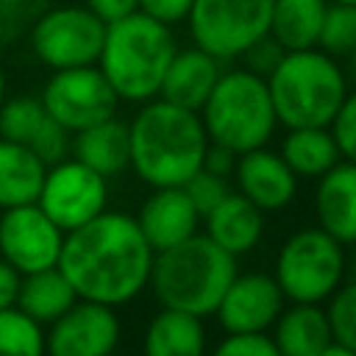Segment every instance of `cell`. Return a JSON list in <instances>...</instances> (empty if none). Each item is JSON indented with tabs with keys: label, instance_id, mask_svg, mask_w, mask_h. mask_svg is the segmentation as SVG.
<instances>
[{
	"label": "cell",
	"instance_id": "10",
	"mask_svg": "<svg viewBox=\"0 0 356 356\" xmlns=\"http://www.w3.org/2000/svg\"><path fill=\"white\" fill-rule=\"evenodd\" d=\"M39 100L47 117H53L70 134L114 117L120 106L117 92L97 64L53 70V75L42 86Z\"/></svg>",
	"mask_w": 356,
	"mask_h": 356
},
{
	"label": "cell",
	"instance_id": "25",
	"mask_svg": "<svg viewBox=\"0 0 356 356\" xmlns=\"http://www.w3.org/2000/svg\"><path fill=\"white\" fill-rule=\"evenodd\" d=\"M328 0H273L270 36L284 50L317 47V33Z\"/></svg>",
	"mask_w": 356,
	"mask_h": 356
},
{
	"label": "cell",
	"instance_id": "24",
	"mask_svg": "<svg viewBox=\"0 0 356 356\" xmlns=\"http://www.w3.org/2000/svg\"><path fill=\"white\" fill-rule=\"evenodd\" d=\"M75 300H78V295H75L72 284L67 281V275L58 270V264L36 270V273H25L19 278L17 306L42 325H50Z\"/></svg>",
	"mask_w": 356,
	"mask_h": 356
},
{
	"label": "cell",
	"instance_id": "42",
	"mask_svg": "<svg viewBox=\"0 0 356 356\" xmlns=\"http://www.w3.org/2000/svg\"><path fill=\"white\" fill-rule=\"evenodd\" d=\"M348 58H350V64H348V72H345V78L356 83V50H353V53H348Z\"/></svg>",
	"mask_w": 356,
	"mask_h": 356
},
{
	"label": "cell",
	"instance_id": "45",
	"mask_svg": "<svg viewBox=\"0 0 356 356\" xmlns=\"http://www.w3.org/2000/svg\"><path fill=\"white\" fill-rule=\"evenodd\" d=\"M31 3H39V0H31Z\"/></svg>",
	"mask_w": 356,
	"mask_h": 356
},
{
	"label": "cell",
	"instance_id": "13",
	"mask_svg": "<svg viewBox=\"0 0 356 356\" xmlns=\"http://www.w3.org/2000/svg\"><path fill=\"white\" fill-rule=\"evenodd\" d=\"M122 325L108 303L78 298L44 331V350L53 356H106L120 345Z\"/></svg>",
	"mask_w": 356,
	"mask_h": 356
},
{
	"label": "cell",
	"instance_id": "21",
	"mask_svg": "<svg viewBox=\"0 0 356 356\" xmlns=\"http://www.w3.org/2000/svg\"><path fill=\"white\" fill-rule=\"evenodd\" d=\"M273 342L286 356H323L331 345V325L320 303H292L275 317Z\"/></svg>",
	"mask_w": 356,
	"mask_h": 356
},
{
	"label": "cell",
	"instance_id": "5",
	"mask_svg": "<svg viewBox=\"0 0 356 356\" xmlns=\"http://www.w3.org/2000/svg\"><path fill=\"white\" fill-rule=\"evenodd\" d=\"M264 81L284 128H331L348 95L345 70L320 47L286 50Z\"/></svg>",
	"mask_w": 356,
	"mask_h": 356
},
{
	"label": "cell",
	"instance_id": "41",
	"mask_svg": "<svg viewBox=\"0 0 356 356\" xmlns=\"http://www.w3.org/2000/svg\"><path fill=\"white\" fill-rule=\"evenodd\" d=\"M353 248H356V245H353ZM345 278H348V281H356V250H353L350 259L345 256Z\"/></svg>",
	"mask_w": 356,
	"mask_h": 356
},
{
	"label": "cell",
	"instance_id": "28",
	"mask_svg": "<svg viewBox=\"0 0 356 356\" xmlns=\"http://www.w3.org/2000/svg\"><path fill=\"white\" fill-rule=\"evenodd\" d=\"M47 111L33 95H11L0 103V136L28 145L42 128Z\"/></svg>",
	"mask_w": 356,
	"mask_h": 356
},
{
	"label": "cell",
	"instance_id": "18",
	"mask_svg": "<svg viewBox=\"0 0 356 356\" xmlns=\"http://www.w3.org/2000/svg\"><path fill=\"white\" fill-rule=\"evenodd\" d=\"M222 61L211 53H206L203 47H186V50H175L161 86H159V97L170 100L181 108L189 111H200V106L206 103L209 92L214 89L217 78L222 75Z\"/></svg>",
	"mask_w": 356,
	"mask_h": 356
},
{
	"label": "cell",
	"instance_id": "37",
	"mask_svg": "<svg viewBox=\"0 0 356 356\" xmlns=\"http://www.w3.org/2000/svg\"><path fill=\"white\" fill-rule=\"evenodd\" d=\"M189 8H192V0H139V11L142 14L159 19L164 25H170V28L175 22H181V19H186Z\"/></svg>",
	"mask_w": 356,
	"mask_h": 356
},
{
	"label": "cell",
	"instance_id": "3",
	"mask_svg": "<svg viewBox=\"0 0 356 356\" xmlns=\"http://www.w3.org/2000/svg\"><path fill=\"white\" fill-rule=\"evenodd\" d=\"M178 44L170 25L142 14L139 8L106 22L97 67L120 100L145 103L159 97L161 78Z\"/></svg>",
	"mask_w": 356,
	"mask_h": 356
},
{
	"label": "cell",
	"instance_id": "9",
	"mask_svg": "<svg viewBox=\"0 0 356 356\" xmlns=\"http://www.w3.org/2000/svg\"><path fill=\"white\" fill-rule=\"evenodd\" d=\"M106 22L86 6H56L33 17L28 39L33 56L53 72L97 64Z\"/></svg>",
	"mask_w": 356,
	"mask_h": 356
},
{
	"label": "cell",
	"instance_id": "26",
	"mask_svg": "<svg viewBox=\"0 0 356 356\" xmlns=\"http://www.w3.org/2000/svg\"><path fill=\"white\" fill-rule=\"evenodd\" d=\"M289 134L281 142V156L298 178H320L334 167L342 153L331 128H286Z\"/></svg>",
	"mask_w": 356,
	"mask_h": 356
},
{
	"label": "cell",
	"instance_id": "36",
	"mask_svg": "<svg viewBox=\"0 0 356 356\" xmlns=\"http://www.w3.org/2000/svg\"><path fill=\"white\" fill-rule=\"evenodd\" d=\"M284 47L267 33V36H261L259 42H253L239 58H245V70H250V72H256V75H261V78H267L273 70H275V64L284 58Z\"/></svg>",
	"mask_w": 356,
	"mask_h": 356
},
{
	"label": "cell",
	"instance_id": "6",
	"mask_svg": "<svg viewBox=\"0 0 356 356\" xmlns=\"http://www.w3.org/2000/svg\"><path fill=\"white\" fill-rule=\"evenodd\" d=\"M197 114L209 142L225 145L234 153L267 145L278 125L267 81L245 67L222 70Z\"/></svg>",
	"mask_w": 356,
	"mask_h": 356
},
{
	"label": "cell",
	"instance_id": "44",
	"mask_svg": "<svg viewBox=\"0 0 356 356\" xmlns=\"http://www.w3.org/2000/svg\"><path fill=\"white\" fill-rule=\"evenodd\" d=\"M328 3H348V6H356V0H328Z\"/></svg>",
	"mask_w": 356,
	"mask_h": 356
},
{
	"label": "cell",
	"instance_id": "12",
	"mask_svg": "<svg viewBox=\"0 0 356 356\" xmlns=\"http://www.w3.org/2000/svg\"><path fill=\"white\" fill-rule=\"evenodd\" d=\"M64 231L39 209L22 203L0 211V256L19 273H36L58 264Z\"/></svg>",
	"mask_w": 356,
	"mask_h": 356
},
{
	"label": "cell",
	"instance_id": "23",
	"mask_svg": "<svg viewBox=\"0 0 356 356\" xmlns=\"http://www.w3.org/2000/svg\"><path fill=\"white\" fill-rule=\"evenodd\" d=\"M47 164L28 147L0 136V211L36 203Z\"/></svg>",
	"mask_w": 356,
	"mask_h": 356
},
{
	"label": "cell",
	"instance_id": "20",
	"mask_svg": "<svg viewBox=\"0 0 356 356\" xmlns=\"http://www.w3.org/2000/svg\"><path fill=\"white\" fill-rule=\"evenodd\" d=\"M70 156L100 172L103 178L120 175L122 170L131 167V136H128V122L108 117L103 122H95L83 131L72 134Z\"/></svg>",
	"mask_w": 356,
	"mask_h": 356
},
{
	"label": "cell",
	"instance_id": "17",
	"mask_svg": "<svg viewBox=\"0 0 356 356\" xmlns=\"http://www.w3.org/2000/svg\"><path fill=\"white\" fill-rule=\"evenodd\" d=\"M314 214L337 242L356 245V161L339 159L317 178Z\"/></svg>",
	"mask_w": 356,
	"mask_h": 356
},
{
	"label": "cell",
	"instance_id": "43",
	"mask_svg": "<svg viewBox=\"0 0 356 356\" xmlns=\"http://www.w3.org/2000/svg\"><path fill=\"white\" fill-rule=\"evenodd\" d=\"M6 89H8V78H6V70L0 67V103L6 100Z\"/></svg>",
	"mask_w": 356,
	"mask_h": 356
},
{
	"label": "cell",
	"instance_id": "4",
	"mask_svg": "<svg viewBox=\"0 0 356 356\" xmlns=\"http://www.w3.org/2000/svg\"><path fill=\"white\" fill-rule=\"evenodd\" d=\"M236 275V256L222 250L206 234L153 253L150 281L156 300L197 317H211Z\"/></svg>",
	"mask_w": 356,
	"mask_h": 356
},
{
	"label": "cell",
	"instance_id": "29",
	"mask_svg": "<svg viewBox=\"0 0 356 356\" xmlns=\"http://www.w3.org/2000/svg\"><path fill=\"white\" fill-rule=\"evenodd\" d=\"M317 47L334 58L356 50V6L328 3L317 33Z\"/></svg>",
	"mask_w": 356,
	"mask_h": 356
},
{
	"label": "cell",
	"instance_id": "14",
	"mask_svg": "<svg viewBox=\"0 0 356 356\" xmlns=\"http://www.w3.org/2000/svg\"><path fill=\"white\" fill-rule=\"evenodd\" d=\"M284 292L278 281L267 273H245L234 275L228 284L220 306H217V323L225 328V334L236 331H267L275 317L284 309Z\"/></svg>",
	"mask_w": 356,
	"mask_h": 356
},
{
	"label": "cell",
	"instance_id": "8",
	"mask_svg": "<svg viewBox=\"0 0 356 356\" xmlns=\"http://www.w3.org/2000/svg\"><path fill=\"white\" fill-rule=\"evenodd\" d=\"M270 14L273 0H192L186 22L197 47L234 61L270 33Z\"/></svg>",
	"mask_w": 356,
	"mask_h": 356
},
{
	"label": "cell",
	"instance_id": "22",
	"mask_svg": "<svg viewBox=\"0 0 356 356\" xmlns=\"http://www.w3.org/2000/svg\"><path fill=\"white\" fill-rule=\"evenodd\" d=\"M142 348L147 356H195L206 350V325L203 317L184 309L161 306L145 328Z\"/></svg>",
	"mask_w": 356,
	"mask_h": 356
},
{
	"label": "cell",
	"instance_id": "27",
	"mask_svg": "<svg viewBox=\"0 0 356 356\" xmlns=\"http://www.w3.org/2000/svg\"><path fill=\"white\" fill-rule=\"evenodd\" d=\"M44 353V328L17 303L0 309V356H39Z\"/></svg>",
	"mask_w": 356,
	"mask_h": 356
},
{
	"label": "cell",
	"instance_id": "1",
	"mask_svg": "<svg viewBox=\"0 0 356 356\" xmlns=\"http://www.w3.org/2000/svg\"><path fill=\"white\" fill-rule=\"evenodd\" d=\"M153 248L142 236L136 217L100 211L83 225L64 234L58 270L78 298L125 306L147 289Z\"/></svg>",
	"mask_w": 356,
	"mask_h": 356
},
{
	"label": "cell",
	"instance_id": "19",
	"mask_svg": "<svg viewBox=\"0 0 356 356\" xmlns=\"http://www.w3.org/2000/svg\"><path fill=\"white\" fill-rule=\"evenodd\" d=\"M200 220L206 222V236L231 256L250 253L264 234V211L234 189Z\"/></svg>",
	"mask_w": 356,
	"mask_h": 356
},
{
	"label": "cell",
	"instance_id": "16",
	"mask_svg": "<svg viewBox=\"0 0 356 356\" xmlns=\"http://www.w3.org/2000/svg\"><path fill=\"white\" fill-rule=\"evenodd\" d=\"M200 214L184 186H156L139 206L136 225L153 253L167 250L197 234Z\"/></svg>",
	"mask_w": 356,
	"mask_h": 356
},
{
	"label": "cell",
	"instance_id": "31",
	"mask_svg": "<svg viewBox=\"0 0 356 356\" xmlns=\"http://www.w3.org/2000/svg\"><path fill=\"white\" fill-rule=\"evenodd\" d=\"M70 145H72V134H70L64 125H58L53 117H44L42 128H39L36 136L28 142V147H31L47 167L56 164V161H61V159H67V156H70Z\"/></svg>",
	"mask_w": 356,
	"mask_h": 356
},
{
	"label": "cell",
	"instance_id": "33",
	"mask_svg": "<svg viewBox=\"0 0 356 356\" xmlns=\"http://www.w3.org/2000/svg\"><path fill=\"white\" fill-rule=\"evenodd\" d=\"M217 353H234V356H278V348L273 337L264 331H236L220 339Z\"/></svg>",
	"mask_w": 356,
	"mask_h": 356
},
{
	"label": "cell",
	"instance_id": "35",
	"mask_svg": "<svg viewBox=\"0 0 356 356\" xmlns=\"http://www.w3.org/2000/svg\"><path fill=\"white\" fill-rule=\"evenodd\" d=\"M31 22H33L31 0H0V47L19 39Z\"/></svg>",
	"mask_w": 356,
	"mask_h": 356
},
{
	"label": "cell",
	"instance_id": "32",
	"mask_svg": "<svg viewBox=\"0 0 356 356\" xmlns=\"http://www.w3.org/2000/svg\"><path fill=\"white\" fill-rule=\"evenodd\" d=\"M184 189H186V195H189V200L195 203V209H197L200 217H203L209 209H214V206L231 192V186H228V181H225L222 175H214V172H209V170H203V167L184 184Z\"/></svg>",
	"mask_w": 356,
	"mask_h": 356
},
{
	"label": "cell",
	"instance_id": "30",
	"mask_svg": "<svg viewBox=\"0 0 356 356\" xmlns=\"http://www.w3.org/2000/svg\"><path fill=\"white\" fill-rule=\"evenodd\" d=\"M331 339L345 348L348 356H356V281H342L328 295L325 309Z\"/></svg>",
	"mask_w": 356,
	"mask_h": 356
},
{
	"label": "cell",
	"instance_id": "7",
	"mask_svg": "<svg viewBox=\"0 0 356 356\" xmlns=\"http://www.w3.org/2000/svg\"><path fill=\"white\" fill-rule=\"evenodd\" d=\"M289 303H323L345 281V245L317 228L289 234L273 275Z\"/></svg>",
	"mask_w": 356,
	"mask_h": 356
},
{
	"label": "cell",
	"instance_id": "40",
	"mask_svg": "<svg viewBox=\"0 0 356 356\" xmlns=\"http://www.w3.org/2000/svg\"><path fill=\"white\" fill-rule=\"evenodd\" d=\"M19 273L0 256V309L14 306L17 303V292H19Z\"/></svg>",
	"mask_w": 356,
	"mask_h": 356
},
{
	"label": "cell",
	"instance_id": "11",
	"mask_svg": "<svg viewBox=\"0 0 356 356\" xmlns=\"http://www.w3.org/2000/svg\"><path fill=\"white\" fill-rule=\"evenodd\" d=\"M108 178L78 159H61L44 170L39 189V209L67 234L106 209Z\"/></svg>",
	"mask_w": 356,
	"mask_h": 356
},
{
	"label": "cell",
	"instance_id": "2",
	"mask_svg": "<svg viewBox=\"0 0 356 356\" xmlns=\"http://www.w3.org/2000/svg\"><path fill=\"white\" fill-rule=\"evenodd\" d=\"M131 167L147 186H184L200 167L209 145L197 111L150 97L128 122Z\"/></svg>",
	"mask_w": 356,
	"mask_h": 356
},
{
	"label": "cell",
	"instance_id": "39",
	"mask_svg": "<svg viewBox=\"0 0 356 356\" xmlns=\"http://www.w3.org/2000/svg\"><path fill=\"white\" fill-rule=\"evenodd\" d=\"M86 8H92L103 22H114V19L136 11L139 0H86Z\"/></svg>",
	"mask_w": 356,
	"mask_h": 356
},
{
	"label": "cell",
	"instance_id": "38",
	"mask_svg": "<svg viewBox=\"0 0 356 356\" xmlns=\"http://www.w3.org/2000/svg\"><path fill=\"white\" fill-rule=\"evenodd\" d=\"M236 156H239V153H234L231 147L217 145V142H209V145H206V153H203V170L228 178V175H234Z\"/></svg>",
	"mask_w": 356,
	"mask_h": 356
},
{
	"label": "cell",
	"instance_id": "34",
	"mask_svg": "<svg viewBox=\"0 0 356 356\" xmlns=\"http://www.w3.org/2000/svg\"><path fill=\"white\" fill-rule=\"evenodd\" d=\"M331 134L337 139L342 159L356 161V89L345 95V100H342V106L331 122Z\"/></svg>",
	"mask_w": 356,
	"mask_h": 356
},
{
	"label": "cell",
	"instance_id": "15",
	"mask_svg": "<svg viewBox=\"0 0 356 356\" xmlns=\"http://www.w3.org/2000/svg\"><path fill=\"white\" fill-rule=\"evenodd\" d=\"M234 181L236 192L253 200L261 211H281L298 195V175L289 170L284 156L270 150L267 145L236 156Z\"/></svg>",
	"mask_w": 356,
	"mask_h": 356
}]
</instances>
